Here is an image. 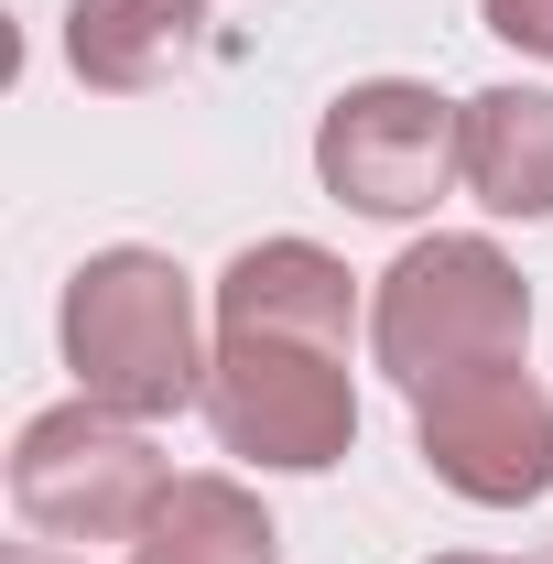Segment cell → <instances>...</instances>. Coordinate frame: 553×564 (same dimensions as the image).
I'll list each match as a JSON object with an SVG mask.
<instances>
[{
  "label": "cell",
  "instance_id": "6da1fadb",
  "mask_svg": "<svg viewBox=\"0 0 553 564\" xmlns=\"http://www.w3.org/2000/svg\"><path fill=\"white\" fill-rule=\"evenodd\" d=\"M66 369H76V402L98 413H131L163 423L185 402H207V337H196V282L174 272L163 250H87L66 272Z\"/></svg>",
  "mask_w": 553,
  "mask_h": 564
},
{
  "label": "cell",
  "instance_id": "7a4b0ae2",
  "mask_svg": "<svg viewBox=\"0 0 553 564\" xmlns=\"http://www.w3.org/2000/svg\"><path fill=\"white\" fill-rule=\"evenodd\" d=\"M521 348H532V282L499 239H413L369 293V358L413 402L467 369H510Z\"/></svg>",
  "mask_w": 553,
  "mask_h": 564
},
{
  "label": "cell",
  "instance_id": "3957f363",
  "mask_svg": "<svg viewBox=\"0 0 553 564\" xmlns=\"http://www.w3.org/2000/svg\"><path fill=\"white\" fill-rule=\"evenodd\" d=\"M207 434L217 456H239L261 478H326L358 445V380L337 348H304V337H217Z\"/></svg>",
  "mask_w": 553,
  "mask_h": 564
},
{
  "label": "cell",
  "instance_id": "277c9868",
  "mask_svg": "<svg viewBox=\"0 0 553 564\" xmlns=\"http://www.w3.org/2000/svg\"><path fill=\"white\" fill-rule=\"evenodd\" d=\"M163 489H174V467L152 456V434L131 413L55 402L11 434V510L44 543H131Z\"/></svg>",
  "mask_w": 553,
  "mask_h": 564
},
{
  "label": "cell",
  "instance_id": "5b68a950",
  "mask_svg": "<svg viewBox=\"0 0 553 564\" xmlns=\"http://www.w3.org/2000/svg\"><path fill=\"white\" fill-rule=\"evenodd\" d=\"M315 174L358 217H423L467 185V98H434L423 76H358L315 120Z\"/></svg>",
  "mask_w": 553,
  "mask_h": 564
},
{
  "label": "cell",
  "instance_id": "8992f818",
  "mask_svg": "<svg viewBox=\"0 0 553 564\" xmlns=\"http://www.w3.org/2000/svg\"><path fill=\"white\" fill-rule=\"evenodd\" d=\"M413 445L434 489L478 499V510H532L553 489V391L510 358V369H467L413 402Z\"/></svg>",
  "mask_w": 553,
  "mask_h": 564
},
{
  "label": "cell",
  "instance_id": "52a82bcc",
  "mask_svg": "<svg viewBox=\"0 0 553 564\" xmlns=\"http://www.w3.org/2000/svg\"><path fill=\"white\" fill-rule=\"evenodd\" d=\"M217 337H304V348H358V272L315 239H250L228 272L207 282Z\"/></svg>",
  "mask_w": 553,
  "mask_h": 564
},
{
  "label": "cell",
  "instance_id": "ba28073f",
  "mask_svg": "<svg viewBox=\"0 0 553 564\" xmlns=\"http://www.w3.org/2000/svg\"><path fill=\"white\" fill-rule=\"evenodd\" d=\"M207 0H66V66L98 98H141L196 55Z\"/></svg>",
  "mask_w": 553,
  "mask_h": 564
},
{
  "label": "cell",
  "instance_id": "9c48e42d",
  "mask_svg": "<svg viewBox=\"0 0 553 564\" xmlns=\"http://www.w3.org/2000/svg\"><path fill=\"white\" fill-rule=\"evenodd\" d=\"M467 196L488 217H553V87L467 98Z\"/></svg>",
  "mask_w": 553,
  "mask_h": 564
},
{
  "label": "cell",
  "instance_id": "30bf717a",
  "mask_svg": "<svg viewBox=\"0 0 553 564\" xmlns=\"http://www.w3.org/2000/svg\"><path fill=\"white\" fill-rule=\"evenodd\" d=\"M131 564H282V532L239 478H174L131 532Z\"/></svg>",
  "mask_w": 553,
  "mask_h": 564
},
{
  "label": "cell",
  "instance_id": "8fae6325",
  "mask_svg": "<svg viewBox=\"0 0 553 564\" xmlns=\"http://www.w3.org/2000/svg\"><path fill=\"white\" fill-rule=\"evenodd\" d=\"M478 11H488L499 44H521V55H543V66H553V0H478Z\"/></svg>",
  "mask_w": 553,
  "mask_h": 564
},
{
  "label": "cell",
  "instance_id": "7c38bea8",
  "mask_svg": "<svg viewBox=\"0 0 553 564\" xmlns=\"http://www.w3.org/2000/svg\"><path fill=\"white\" fill-rule=\"evenodd\" d=\"M0 564H87V554H55V543H11Z\"/></svg>",
  "mask_w": 553,
  "mask_h": 564
},
{
  "label": "cell",
  "instance_id": "4fadbf2b",
  "mask_svg": "<svg viewBox=\"0 0 553 564\" xmlns=\"http://www.w3.org/2000/svg\"><path fill=\"white\" fill-rule=\"evenodd\" d=\"M423 564H499V554H423Z\"/></svg>",
  "mask_w": 553,
  "mask_h": 564
},
{
  "label": "cell",
  "instance_id": "5bb4252c",
  "mask_svg": "<svg viewBox=\"0 0 553 564\" xmlns=\"http://www.w3.org/2000/svg\"><path fill=\"white\" fill-rule=\"evenodd\" d=\"M532 564H553V543H543V554H532Z\"/></svg>",
  "mask_w": 553,
  "mask_h": 564
}]
</instances>
